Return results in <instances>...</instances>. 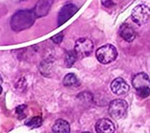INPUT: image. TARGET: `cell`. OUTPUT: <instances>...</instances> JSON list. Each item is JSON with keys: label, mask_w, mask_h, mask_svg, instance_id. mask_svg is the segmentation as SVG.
<instances>
[{"label": "cell", "mask_w": 150, "mask_h": 133, "mask_svg": "<svg viewBox=\"0 0 150 133\" xmlns=\"http://www.w3.org/2000/svg\"><path fill=\"white\" fill-rule=\"evenodd\" d=\"M63 83L64 86H67V87H75L79 85V81H78L77 77L75 76L74 74L69 73L64 78Z\"/></svg>", "instance_id": "13"}, {"label": "cell", "mask_w": 150, "mask_h": 133, "mask_svg": "<svg viewBox=\"0 0 150 133\" xmlns=\"http://www.w3.org/2000/svg\"><path fill=\"white\" fill-rule=\"evenodd\" d=\"M52 130L54 132H60V133H69L70 131V125L69 124V122H67L66 120L60 119L57 120L53 125Z\"/></svg>", "instance_id": "12"}, {"label": "cell", "mask_w": 150, "mask_h": 133, "mask_svg": "<svg viewBox=\"0 0 150 133\" xmlns=\"http://www.w3.org/2000/svg\"><path fill=\"white\" fill-rule=\"evenodd\" d=\"M2 83H3V80H2V78H1V76H0V85L2 84Z\"/></svg>", "instance_id": "20"}, {"label": "cell", "mask_w": 150, "mask_h": 133, "mask_svg": "<svg viewBox=\"0 0 150 133\" xmlns=\"http://www.w3.org/2000/svg\"><path fill=\"white\" fill-rule=\"evenodd\" d=\"M53 3L54 0H39L37 2L35 8L33 9V12L35 13L36 18H43V16L48 15Z\"/></svg>", "instance_id": "7"}, {"label": "cell", "mask_w": 150, "mask_h": 133, "mask_svg": "<svg viewBox=\"0 0 150 133\" xmlns=\"http://www.w3.org/2000/svg\"><path fill=\"white\" fill-rule=\"evenodd\" d=\"M96 59L100 63L108 64L112 62L117 57V51L115 47L112 44H106L104 46H101L96 51Z\"/></svg>", "instance_id": "2"}, {"label": "cell", "mask_w": 150, "mask_h": 133, "mask_svg": "<svg viewBox=\"0 0 150 133\" xmlns=\"http://www.w3.org/2000/svg\"><path fill=\"white\" fill-rule=\"evenodd\" d=\"M119 36L123 38L125 41L132 42L133 40L136 38L137 34L136 31L132 28L130 25L128 24H122L119 28Z\"/></svg>", "instance_id": "11"}, {"label": "cell", "mask_w": 150, "mask_h": 133, "mask_svg": "<svg viewBox=\"0 0 150 133\" xmlns=\"http://www.w3.org/2000/svg\"><path fill=\"white\" fill-rule=\"evenodd\" d=\"M137 94L139 95V98H147L150 94V89L149 87L146 88H142V89L137 90Z\"/></svg>", "instance_id": "17"}, {"label": "cell", "mask_w": 150, "mask_h": 133, "mask_svg": "<svg viewBox=\"0 0 150 133\" xmlns=\"http://www.w3.org/2000/svg\"><path fill=\"white\" fill-rule=\"evenodd\" d=\"M93 50V43L91 39L82 37L75 42L74 46V53L77 57L84 59V57H88Z\"/></svg>", "instance_id": "5"}, {"label": "cell", "mask_w": 150, "mask_h": 133, "mask_svg": "<svg viewBox=\"0 0 150 133\" xmlns=\"http://www.w3.org/2000/svg\"><path fill=\"white\" fill-rule=\"evenodd\" d=\"M132 84L136 90L142 89V88L149 87V77L145 73H139L133 78Z\"/></svg>", "instance_id": "9"}, {"label": "cell", "mask_w": 150, "mask_h": 133, "mask_svg": "<svg viewBox=\"0 0 150 133\" xmlns=\"http://www.w3.org/2000/svg\"><path fill=\"white\" fill-rule=\"evenodd\" d=\"M26 109H27V106L25 104H20L16 108V113L18 116V119L26 118Z\"/></svg>", "instance_id": "16"}, {"label": "cell", "mask_w": 150, "mask_h": 133, "mask_svg": "<svg viewBox=\"0 0 150 133\" xmlns=\"http://www.w3.org/2000/svg\"><path fill=\"white\" fill-rule=\"evenodd\" d=\"M1 93H2V86L0 85V94H1Z\"/></svg>", "instance_id": "21"}, {"label": "cell", "mask_w": 150, "mask_h": 133, "mask_svg": "<svg viewBox=\"0 0 150 133\" xmlns=\"http://www.w3.org/2000/svg\"><path fill=\"white\" fill-rule=\"evenodd\" d=\"M36 18L33 10H20L13 15L10 20V26L15 32L24 31L35 23Z\"/></svg>", "instance_id": "1"}, {"label": "cell", "mask_w": 150, "mask_h": 133, "mask_svg": "<svg viewBox=\"0 0 150 133\" xmlns=\"http://www.w3.org/2000/svg\"><path fill=\"white\" fill-rule=\"evenodd\" d=\"M63 39H64V33L63 32H61V33L58 34V35H55V36H53L52 37H51V40L54 41L55 43H57V44H60L63 41Z\"/></svg>", "instance_id": "18"}, {"label": "cell", "mask_w": 150, "mask_h": 133, "mask_svg": "<svg viewBox=\"0 0 150 133\" xmlns=\"http://www.w3.org/2000/svg\"><path fill=\"white\" fill-rule=\"evenodd\" d=\"M115 129L114 123L109 119H101L95 124V130L99 133H112Z\"/></svg>", "instance_id": "10"}, {"label": "cell", "mask_w": 150, "mask_h": 133, "mask_svg": "<svg viewBox=\"0 0 150 133\" xmlns=\"http://www.w3.org/2000/svg\"><path fill=\"white\" fill-rule=\"evenodd\" d=\"M128 104L121 99L112 101L109 104V114L114 119H122L127 115Z\"/></svg>", "instance_id": "3"}, {"label": "cell", "mask_w": 150, "mask_h": 133, "mask_svg": "<svg viewBox=\"0 0 150 133\" xmlns=\"http://www.w3.org/2000/svg\"><path fill=\"white\" fill-rule=\"evenodd\" d=\"M78 12V8L73 3H67L64 5L62 9L60 10V13L58 15V26H62L64 23L72 18V16Z\"/></svg>", "instance_id": "6"}, {"label": "cell", "mask_w": 150, "mask_h": 133, "mask_svg": "<svg viewBox=\"0 0 150 133\" xmlns=\"http://www.w3.org/2000/svg\"><path fill=\"white\" fill-rule=\"evenodd\" d=\"M25 125L27 127H31V128H35V127H40V125H42V117H33L28 119L25 122Z\"/></svg>", "instance_id": "15"}, {"label": "cell", "mask_w": 150, "mask_h": 133, "mask_svg": "<svg viewBox=\"0 0 150 133\" xmlns=\"http://www.w3.org/2000/svg\"><path fill=\"white\" fill-rule=\"evenodd\" d=\"M101 3H102V5L104 7H106V8H111V7L115 5L112 0H101Z\"/></svg>", "instance_id": "19"}, {"label": "cell", "mask_w": 150, "mask_h": 133, "mask_svg": "<svg viewBox=\"0 0 150 133\" xmlns=\"http://www.w3.org/2000/svg\"><path fill=\"white\" fill-rule=\"evenodd\" d=\"M77 60V57L75 55L74 51H67L64 56V63L67 68H70L73 66V64L75 63V61Z\"/></svg>", "instance_id": "14"}, {"label": "cell", "mask_w": 150, "mask_h": 133, "mask_svg": "<svg viewBox=\"0 0 150 133\" xmlns=\"http://www.w3.org/2000/svg\"><path fill=\"white\" fill-rule=\"evenodd\" d=\"M131 18L136 24L142 26L148 22V20L150 18V10L144 4L138 5L133 9Z\"/></svg>", "instance_id": "4"}, {"label": "cell", "mask_w": 150, "mask_h": 133, "mask_svg": "<svg viewBox=\"0 0 150 133\" xmlns=\"http://www.w3.org/2000/svg\"><path fill=\"white\" fill-rule=\"evenodd\" d=\"M19 1H21V0H19Z\"/></svg>", "instance_id": "22"}, {"label": "cell", "mask_w": 150, "mask_h": 133, "mask_svg": "<svg viewBox=\"0 0 150 133\" xmlns=\"http://www.w3.org/2000/svg\"><path fill=\"white\" fill-rule=\"evenodd\" d=\"M128 83L122 79V78H117L112 81L111 83V90L114 94L118 95V96H123V95L127 94L129 92Z\"/></svg>", "instance_id": "8"}]
</instances>
